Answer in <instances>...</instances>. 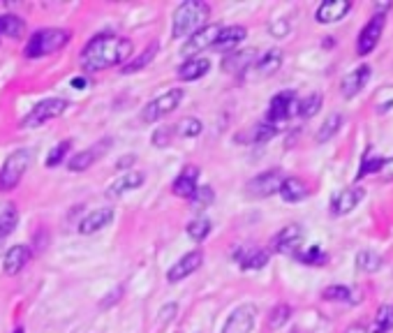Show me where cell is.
<instances>
[{"instance_id": "1", "label": "cell", "mask_w": 393, "mask_h": 333, "mask_svg": "<svg viewBox=\"0 0 393 333\" xmlns=\"http://www.w3.org/2000/svg\"><path fill=\"white\" fill-rule=\"evenodd\" d=\"M135 54L132 40L123 35H97L83 47L81 68L83 72H102L109 68L125 65Z\"/></svg>"}, {"instance_id": "2", "label": "cell", "mask_w": 393, "mask_h": 333, "mask_svg": "<svg viewBox=\"0 0 393 333\" xmlns=\"http://www.w3.org/2000/svg\"><path fill=\"white\" fill-rule=\"evenodd\" d=\"M211 16V7L204 0H186L176 7L174 12V28L171 35L176 40L195 35L197 30H202L206 26V19Z\"/></svg>"}, {"instance_id": "3", "label": "cell", "mask_w": 393, "mask_h": 333, "mask_svg": "<svg viewBox=\"0 0 393 333\" xmlns=\"http://www.w3.org/2000/svg\"><path fill=\"white\" fill-rule=\"evenodd\" d=\"M72 40V32L68 28H42L35 30L26 42V49H23V56L28 61H35V58H44L49 54H56L61 49L68 47V42Z\"/></svg>"}, {"instance_id": "4", "label": "cell", "mask_w": 393, "mask_h": 333, "mask_svg": "<svg viewBox=\"0 0 393 333\" xmlns=\"http://www.w3.org/2000/svg\"><path fill=\"white\" fill-rule=\"evenodd\" d=\"M30 164V151L28 148H19L5 157L3 166H0V193H10L21 183L23 174H26Z\"/></svg>"}, {"instance_id": "5", "label": "cell", "mask_w": 393, "mask_h": 333, "mask_svg": "<svg viewBox=\"0 0 393 333\" xmlns=\"http://www.w3.org/2000/svg\"><path fill=\"white\" fill-rule=\"evenodd\" d=\"M183 102V90L181 88H169L160 93L155 99H150V102L141 109V121L144 123H155L164 119V116H169L171 111L179 109V104Z\"/></svg>"}, {"instance_id": "6", "label": "cell", "mask_w": 393, "mask_h": 333, "mask_svg": "<svg viewBox=\"0 0 393 333\" xmlns=\"http://www.w3.org/2000/svg\"><path fill=\"white\" fill-rule=\"evenodd\" d=\"M65 109H68V99L65 97H47L42 99L40 104H35L32 109L26 114V119L21 121L23 128H40V125H44L47 121L58 119V116H63Z\"/></svg>"}, {"instance_id": "7", "label": "cell", "mask_w": 393, "mask_h": 333, "mask_svg": "<svg viewBox=\"0 0 393 333\" xmlns=\"http://www.w3.org/2000/svg\"><path fill=\"white\" fill-rule=\"evenodd\" d=\"M282 181H285V171L282 169H269L264 174H259L253 181L248 183V195L255 197V199H266L275 193H280V186Z\"/></svg>"}, {"instance_id": "8", "label": "cell", "mask_w": 393, "mask_h": 333, "mask_svg": "<svg viewBox=\"0 0 393 333\" xmlns=\"http://www.w3.org/2000/svg\"><path fill=\"white\" fill-rule=\"evenodd\" d=\"M301 246H303V227H301V224H287V227H282L271 241V248L275 253L291 255V257L298 253Z\"/></svg>"}, {"instance_id": "9", "label": "cell", "mask_w": 393, "mask_h": 333, "mask_svg": "<svg viewBox=\"0 0 393 333\" xmlns=\"http://www.w3.org/2000/svg\"><path fill=\"white\" fill-rule=\"evenodd\" d=\"M296 107H298V97L291 93V90H282L278 93L269 104V114H266V123L278 125L282 121L296 116Z\"/></svg>"}, {"instance_id": "10", "label": "cell", "mask_w": 393, "mask_h": 333, "mask_svg": "<svg viewBox=\"0 0 393 333\" xmlns=\"http://www.w3.org/2000/svg\"><path fill=\"white\" fill-rule=\"evenodd\" d=\"M255 320H257V308L253 303H243L229 315L220 333H250L255 327Z\"/></svg>"}, {"instance_id": "11", "label": "cell", "mask_w": 393, "mask_h": 333, "mask_svg": "<svg viewBox=\"0 0 393 333\" xmlns=\"http://www.w3.org/2000/svg\"><path fill=\"white\" fill-rule=\"evenodd\" d=\"M382 32H384V16L373 14V19L365 23L361 32H358V42H356L358 56H368V54H370L373 49L380 44Z\"/></svg>"}, {"instance_id": "12", "label": "cell", "mask_w": 393, "mask_h": 333, "mask_svg": "<svg viewBox=\"0 0 393 333\" xmlns=\"http://www.w3.org/2000/svg\"><path fill=\"white\" fill-rule=\"evenodd\" d=\"M222 26H217V23H206V26L202 30H197L195 35H190L188 42L183 44L181 49V54L183 56H195V54H202L204 49L208 47H213L215 44V37H217V32H220Z\"/></svg>"}, {"instance_id": "13", "label": "cell", "mask_w": 393, "mask_h": 333, "mask_svg": "<svg viewBox=\"0 0 393 333\" xmlns=\"http://www.w3.org/2000/svg\"><path fill=\"white\" fill-rule=\"evenodd\" d=\"M107 146H111V139H102V141H99V144H95V146L86 148V151H79L77 155H72V157H70L68 169H70V171H74V174L90 169V166H93V164L99 160V157H102V155L109 151Z\"/></svg>"}, {"instance_id": "14", "label": "cell", "mask_w": 393, "mask_h": 333, "mask_svg": "<svg viewBox=\"0 0 393 333\" xmlns=\"http://www.w3.org/2000/svg\"><path fill=\"white\" fill-rule=\"evenodd\" d=\"M370 74H373L370 65H365V63L358 65V68H354L349 74H345V79H342V83H340L342 97H345V99L356 97L368 86V81H370Z\"/></svg>"}, {"instance_id": "15", "label": "cell", "mask_w": 393, "mask_h": 333, "mask_svg": "<svg viewBox=\"0 0 393 333\" xmlns=\"http://www.w3.org/2000/svg\"><path fill=\"white\" fill-rule=\"evenodd\" d=\"M202 264H204V253H202V250H192V253L183 255L181 260L174 264L169 271H167V280H169V282H181L183 278L192 276L197 269H202Z\"/></svg>"}, {"instance_id": "16", "label": "cell", "mask_w": 393, "mask_h": 333, "mask_svg": "<svg viewBox=\"0 0 393 333\" xmlns=\"http://www.w3.org/2000/svg\"><path fill=\"white\" fill-rule=\"evenodd\" d=\"M363 197H365V188L363 186H354V188L342 190L340 195L333 197L331 213L333 215H347V213H352L354 208L363 202Z\"/></svg>"}, {"instance_id": "17", "label": "cell", "mask_w": 393, "mask_h": 333, "mask_svg": "<svg viewBox=\"0 0 393 333\" xmlns=\"http://www.w3.org/2000/svg\"><path fill=\"white\" fill-rule=\"evenodd\" d=\"M352 12V3L349 0H326L315 12V19L320 23H336Z\"/></svg>"}, {"instance_id": "18", "label": "cell", "mask_w": 393, "mask_h": 333, "mask_svg": "<svg viewBox=\"0 0 393 333\" xmlns=\"http://www.w3.org/2000/svg\"><path fill=\"white\" fill-rule=\"evenodd\" d=\"M197 178H199V169L195 164H188L186 169H183L176 181H174V186H171V193L181 197V199H190L192 195L197 193Z\"/></svg>"}, {"instance_id": "19", "label": "cell", "mask_w": 393, "mask_h": 333, "mask_svg": "<svg viewBox=\"0 0 393 333\" xmlns=\"http://www.w3.org/2000/svg\"><path fill=\"white\" fill-rule=\"evenodd\" d=\"M109 222H114V208L111 206H104V208H97V211L88 213L86 218L79 222V231L81 234H95V231H102Z\"/></svg>"}, {"instance_id": "20", "label": "cell", "mask_w": 393, "mask_h": 333, "mask_svg": "<svg viewBox=\"0 0 393 333\" xmlns=\"http://www.w3.org/2000/svg\"><path fill=\"white\" fill-rule=\"evenodd\" d=\"M234 260H236V264L243 271H257V269H264L266 262H269V253L262 248H238Z\"/></svg>"}, {"instance_id": "21", "label": "cell", "mask_w": 393, "mask_h": 333, "mask_svg": "<svg viewBox=\"0 0 393 333\" xmlns=\"http://www.w3.org/2000/svg\"><path fill=\"white\" fill-rule=\"evenodd\" d=\"M144 186V174L141 171H130V174H123L121 178H116L111 186L107 188V199H119L125 193H130V190H137Z\"/></svg>"}, {"instance_id": "22", "label": "cell", "mask_w": 393, "mask_h": 333, "mask_svg": "<svg viewBox=\"0 0 393 333\" xmlns=\"http://www.w3.org/2000/svg\"><path fill=\"white\" fill-rule=\"evenodd\" d=\"M30 260V248L28 246H12L3 255V269L7 276H16V273L23 271V266Z\"/></svg>"}, {"instance_id": "23", "label": "cell", "mask_w": 393, "mask_h": 333, "mask_svg": "<svg viewBox=\"0 0 393 333\" xmlns=\"http://www.w3.org/2000/svg\"><path fill=\"white\" fill-rule=\"evenodd\" d=\"M255 58H257L255 49H246V52H236V54L224 56L222 72H227V74H243L248 68H253V65H255Z\"/></svg>"}, {"instance_id": "24", "label": "cell", "mask_w": 393, "mask_h": 333, "mask_svg": "<svg viewBox=\"0 0 393 333\" xmlns=\"http://www.w3.org/2000/svg\"><path fill=\"white\" fill-rule=\"evenodd\" d=\"M246 35H248V30L243 26L220 28V32H217V37H215L213 49H217V52H231V49H236L241 42L246 40Z\"/></svg>"}, {"instance_id": "25", "label": "cell", "mask_w": 393, "mask_h": 333, "mask_svg": "<svg viewBox=\"0 0 393 333\" xmlns=\"http://www.w3.org/2000/svg\"><path fill=\"white\" fill-rule=\"evenodd\" d=\"M280 195L285 202L289 204H296V202H303V199L310 195V188H308V183L298 176H285L280 186Z\"/></svg>"}, {"instance_id": "26", "label": "cell", "mask_w": 393, "mask_h": 333, "mask_svg": "<svg viewBox=\"0 0 393 333\" xmlns=\"http://www.w3.org/2000/svg\"><path fill=\"white\" fill-rule=\"evenodd\" d=\"M208 70H211V61H208V58H204V56L188 58V61L179 68V79L181 81H197V79H202Z\"/></svg>"}, {"instance_id": "27", "label": "cell", "mask_w": 393, "mask_h": 333, "mask_svg": "<svg viewBox=\"0 0 393 333\" xmlns=\"http://www.w3.org/2000/svg\"><path fill=\"white\" fill-rule=\"evenodd\" d=\"M278 135V128L273 123H257L255 128L248 130V135H238L236 141H246V144H266Z\"/></svg>"}, {"instance_id": "28", "label": "cell", "mask_w": 393, "mask_h": 333, "mask_svg": "<svg viewBox=\"0 0 393 333\" xmlns=\"http://www.w3.org/2000/svg\"><path fill=\"white\" fill-rule=\"evenodd\" d=\"M157 49H160V44H157V42H153V44H148L139 56H132L130 61L123 65L121 72H123V74H135V72H139V70H144L148 63H153V58L157 56Z\"/></svg>"}, {"instance_id": "29", "label": "cell", "mask_w": 393, "mask_h": 333, "mask_svg": "<svg viewBox=\"0 0 393 333\" xmlns=\"http://www.w3.org/2000/svg\"><path fill=\"white\" fill-rule=\"evenodd\" d=\"M23 32H26V23H23L21 16H16V14H0V37L21 40Z\"/></svg>"}, {"instance_id": "30", "label": "cell", "mask_w": 393, "mask_h": 333, "mask_svg": "<svg viewBox=\"0 0 393 333\" xmlns=\"http://www.w3.org/2000/svg\"><path fill=\"white\" fill-rule=\"evenodd\" d=\"M280 68H282V52L280 49H271V52H266L264 56H259L257 63H255V70L262 74V77L275 74Z\"/></svg>"}, {"instance_id": "31", "label": "cell", "mask_w": 393, "mask_h": 333, "mask_svg": "<svg viewBox=\"0 0 393 333\" xmlns=\"http://www.w3.org/2000/svg\"><path fill=\"white\" fill-rule=\"evenodd\" d=\"M16 222H19V211H16L14 204H0V241L7 238L16 229Z\"/></svg>"}, {"instance_id": "32", "label": "cell", "mask_w": 393, "mask_h": 333, "mask_svg": "<svg viewBox=\"0 0 393 333\" xmlns=\"http://www.w3.org/2000/svg\"><path fill=\"white\" fill-rule=\"evenodd\" d=\"M342 123H345V119H342V114H329L326 116V121L322 123V128H320V132H317V144H326V141L329 139H333L340 132V128H342Z\"/></svg>"}, {"instance_id": "33", "label": "cell", "mask_w": 393, "mask_h": 333, "mask_svg": "<svg viewBox=\"0 0 393 333\" xmlns=\"http://www.w3.org/2000/svg\"><path fill=\"white\" fill-rule=\"evenodd\" d=\"M382 255H377L375 250H361V253L356 255V269L361 273H375L382 269Z\"/></svg>"}, {"instance_id": "34", "label": "cell", "mask_w": 393, "mask_h": 333, "mask_svg": "<svg viewBox=\"0 0 393 333\" xmlns=\"http://www.w3.org/2000/svg\"><path fill=\"white\" fill-rule=\"evenodd\" d=\"M294 257H296V260H298L301 264H308V266H324L326 262H329V255H326L320 246L301 248Z\"/></svg>"}, {"instance_id": "35", "label": "cell", "mask_w": 393, "mask_h": 333, "mask_svg": "<svg viewBox=\"0 0 393 333\" xmlns=\"http://www.w3.org/2000/svg\"><path fill=\"white\" fill-rule=\"evenodd\" d=\"M322 102L324 97L322 93H310L308 97L298 99V107H296V114L301 116V119H313V116L322 109Z\"/></svg>"}, {"instance_id": "36", "label": "cell", "mask_w": 393, "mask_h": 333, "mask_svg": "<svg viewBox=\"0 0 393 333\" xmlns=\"http://www.w3.org/2000/svg\"><path fill=\"white\" fill-rule=\"evenodd\" d=\"M393 329V303L380 305L377 315H375L373 333H389Z\"/></svg>"}, {"instance_id": "37", "label": "cell", "mask_w": 393, "mask_h": 333, "mask_svg": "<svg viewBox=\"0 0 393 333\" xmlns=\"http://www.w3.org/2000/svg\"><path fill=\"white\" fill-rule=\"evenodd\" d=\"M211 229H213V224H211V220H208V218H197V220L188 222V227H186L188 236H190L192 241H197V243H202V241H206L208 234H211Z\"/></svg>"}, {"instance_id": "38", "label": "cell", "mask_w": 393, "mask_h": 333, "mask_svg": "<svg viewBox=\"0 0 393 333\" xmlns=\"http://www.w3.org/2000/svg\"><path fill=\"white\" fill-rule=\"evenodd\" d=\"M354 291L345 287V285H331V287H326L322 291V298L324 301H338V303H354V298H352Z\"/></svg>"}, {"instance_id": "39", "label": "cell", "mask_w": 393, "mask_h": 333, "mask_svg": "<svg viewBox=\"0 0 393 333\" xmlns=\"http://www.w3.org/2000/svg\"><path fill=\"white\" fill-rule=\"evenodd\" d=\"M190 202H192V208H195V211H204V208L213 206V202H215V193H213V188H211V186H202V188H197V193L190 197Z\"/></svg>"}, {"instance_id": "40", "label": "cell", "mask_w": 393, "mask_h": 333, "mask_svg": "<svg viewBox=\"0 0 393 333\" xmlns=\"http://www.w3.org/2000/svg\"><path fill=\"white\" fill-rule=\"evenodd\" d=\"M174 130H176V135H179V137L195 139V137L202 135L204 125H202V121H199V119H192V116H190V119H183Z\"/></svg>"}, {"instance_id": "41", "label": "cell", "mask_w": 393, "mask_h": 333, "mask_svg": "<svg viewBox=\"0 0 393 333\" xmlns=\"http://www.w3.org/2000/svg\"><path fill=\"white\" fill-rule=\"evenodd\" d=\"M382 162H384V157L368 153V155H365V160H361V169H358V174H356V181H361V178H365V176H370V174H380Z\"/></svg>"}, {"instance_id": "42", "label": "cell", "mask_w": 393, "mask_h": 333, "mask_svg": "<svg viewBox=\"0 0 393 333\" xmlns=\"http://www.w3.org/2000/svg\"><path fill=\"white\" fill-rule=\"evenodd\" d=\"M70 146H72V141L65 139V141L56 144L52 151H49V155H47V166H49V169H54V166H58V164L65 160V155L70 153Z\"/></svg>"}, {"instance_id": "43", "label": "cell", "mask_w": 393, "mask_h": 333, "mask_svg": "<svg viewBox=\"0 0 393 333\" xmlns=\"http://www.w3.org/2000/svg\"><path fill=\"white\" fill-rule=\"evenodd\" d=\"M291 317V308L287 303H280V305H275L271 315H269V327L271 329H280V327H285V324L289 322Z\"/></svg>"}, {"instance_id": "44", "label": "cell", "mask_w": 393, "mask_h": 333, "mask_svg": "<svg viewBox=\"0 0 393 333\" xmlns=\"http://www.w3.org/2000/svg\"><path fill=\"white\" fill-rule=\"evenodd\" d=\"M174 137H176V130L174 128H160V130H155L153 132V146L155 148H167L174 141Z\"/></svg>"}, {"instance_id": "45", "label": "cell", "mask_w": 393, "mask_h": 333, "mask_svg": "<svg viewBox=\"0 0 393 333\" xmlns=\"http://www.w3.org/2000/svg\"><path fill=\"white\" fill-rule=\"evenodd\" d=\"M269 30H271L273 37H285L289 32V21L287 19H275L269 26Z\"/></svg>"}, {"instance_id": "46", "label": "cell", "mask_w": 393, "mask_h": 333, "mask_svg": "<svg viewBox=\"0 0 393 333\" xmlns=\"http://www.w3.org/2000/svg\"><path fill=\"white\" fill-rule=\"evenodd\" d=\"M380 178L382 181H393V157H389V160L382 162V169H380Z\"/></svg>"}, {"instance_id": "47", "label": "cell", "mask_w": 393, "mask_h": 333, "mask_svg": "<svg viewBox=\"0 0 393 333\" xmlns=\"http://www.w3.org/2000/svg\"><path fill=\"white\" fill-rule=\"evenodd\" d=\"M174 315H176V303H169V305H164L162 310H160V322L164 324L167 320H174Z\"/></svg>"}, {"instance_id": "48", "label": "cell", "mask_w": 393, "mask_h": 333, "mask_svg": "<svg viewBox=\"0 0 393 333\" xmlns=\"http://www.w3.org/2000/svg\"><path fill=\"white\" fill-rule=\"evenodd\" d=\"M137 162V157L135 155H125V157H121L119 162H116V169H128L130 164H135Z\"/></svg>"}, {"instance_id": "49", "label": "cell", "mask_w": 393, "mask_h": 333, "mask_svg": "<svg viewBox=\"0 0 393 333\" xmlns=\"http://www.w3.org/2000/svg\"><path fill=\"white\" fill-rule=\"evenodd\" d=\"M391 3H375V14H380V16H384V14H387L389 10H391Z\"/></svg>"}, {"instance_id": "50", "label": "cell", "mask_w": 393, "mask_h": 333, "mask_svg": "<svg viewBox=\"0 0 393 333\" xmlns=\"http://www.w3.org/2000/svg\"><path fill=\"white\" fill-rule=\"evenodd\" d=\"M345 333H370V331H368L365 327H361V324H354V327H349Z\"/></svg>"}, {"instance_id": "51", "label": "cell", "mask_w": 393, "mask_h": 333, "mask_svg": "<svg viewBox=\"0 0 393 333\" xmlns=\"http://www.w3.org/2000/svg\"><path fill=\"white\" fill-rule=\"evenodd\" d=\"M83 83H86L83 79H74V81H72V86H74V88H83Z\"/></svg>"}, {"instance_id": "52", "label": "cell", "mask_w": 393, "mask_h": 333, "mask_svg": "<svg viewBox=\"0 0 393 333\" xmlns=\"http://www.w3.org/2000/svg\"><path fill=\"white\" fill-rule=\"evenodd\" d=\"M12 333H26V331H23V327H16V329H14Z\"/></svg>"}, {"instance_id": "53", "label": "cell", "mask_w": 393, "mask_h": 333, "mask_svg": "<svg viewBox=\"0 0 393 333\" xmlns=\"http://www.w3.org/2000/svg\"><path fill=\"white\" fill-rule=\"evenodd\" d=\"M289 333H301V331H298V329H294V331H289Z\"/></svg>"}]
</instances>
